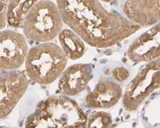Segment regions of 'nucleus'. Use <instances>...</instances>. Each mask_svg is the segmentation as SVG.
<instances>
[{"instance_id": "f257e3e1", "label": "nucleus", "mask_w": 160, "mask_h": 128, "mask_svg": "<svg viewBox=\"0 0 160 128\" xmlns=\"http://www.w3.org/2000/svg\"><path fill=\"white\" fill-rule=\"evenodd\" d=\"M66 24L84 42L96 48H109L131 36L141 26L108 13L98 0H57Z\"/></svg>"}, {"instance_id": "f03ea898", "label": "nucleus", "mask_w": 160, "mask_h": 128, "mask_svg": "<svg viewBox=\"0 0 160 128\" xmlns=\"http://www.w3.org/2000/svg\"><path fill=\"white\" fill-rule=\"evenodd\" d=\"M87 117L76 101L66 96L49 97L39 104L26 128H86Z\"/></svg>"}, {"instance_id": "7ed1b4c3", "label": "nucleus", "mask_w": 160, "mask_h": 128, "mask_svg": "<svg viewBox=\"0 0 160 128\" xmlns=\"http://www.w3.org/2000/svg\"><path fill=\"white\" fill-rule=\"evenodd\" d=\"M25 61L27 76L32 81L48 85L62 75L67 57L58 45L45 42L30 49Z\"/></svg>"}, {"instance_id": "20e7f679", "label": "nucleus", "mask_w": 160, "mask_h": 128, "mask_svg": "<svg viewBox=\"0 0 160 128\" xmlns=\"http://www.w3.org/2000/svg\"><path fill=\"white\" fill-rule=\"evenodd\" d=\"M62 26V16L56 6L49 1H41L28 11L22 28L26 39L45 43L55 39Z\"/></svg>"}, {"instance_id": "39448f33", "label": "nucleus", "mask_w": 160, "mask_h": 128, "mask_svg": "<svg viewBox=\"0 0 160 128\" xmlns=\"http://www.w3.org/2000/svg\"><path fill=\"white\" fill-rule=\"evenodd\" d=\"M159 59L145 65L127 85L123 95V107L136 111L149 95L159 88Z\"/></svg>"}, {"instance_id": "423d86ee", "label": "nucleus", "mask_w": 160, "mask_h": 128, "mask_svg": "<svg viewBox=\"0 0 160 128\" xmlns=\"http://www.w3.org/2000/svg\"><path fill=\"white\" fill-rule=\"evenodd\" d=\"M28 45L25 35L12 30H0V69L16 70L25 62Z\"/></svg>"}, {"instance_id": "0eeeda50", "label": "nucleus", "mask_w": 160, "mask_h": 128, "mask_svg": "<svg viewBox=\"0 0 160 128\" xmlns=\"http://www.w3.org/2000/svg\"><path fill=\"white\" fill-rule=\"evenodd\" d=\"M28 88V78L22 72L11 70L0 72V120L12 111Z\"/></svg>"}, {"instance_id": "6e6552de", "label": "nucleus", "mask_w": 160, "mask_h": 128, "mask_svg": "<svg viewBox=\"0 0 160 128\" xmlns=\"http://www.w3.org/2000/svg\"><path fill=\"white\" fill-rule=\"evenodd\" d=\"M159 24L141 35L128 50V57L135 64L150 62L159 58Z\"/></svg>"}, {"instance_id": "1a4fd4ad", "label": "nucleus", "mask_w": 160, "mask_h": 128, "mask_svg": "<svg viewBox=\"0 0 160 128\" xmlns=\"http://www.w3.org/2000/svg\"><path fill=\"white\" fill-rule=\"evenodd\" d=\"M92 76V69L87 64H77L63 72L58 83L61 93L66 96H74L84 91Z\"/></svg>"}, {"instance_id": "9d476101", "label": "nucleus", "mask_w": 160, "mask_h": 128, "mask_svg": "<svg viewBox=\"0 0 160 128\" xmlns=\"http://www.w3.org/2000/svg\"><path fill=\"white\" fill-rule=\"evenodd\" d=\"M122 95V88L118 84L101 79L93 91L87 96L85 104L92 109L110 108L118 102Z\"/></svg>"}, {"instance_id": "9b49d317", "label": "nucleus", "mask_w": 160, "mask_h": 128, "mask_svg": "<svg viewBox=\"0 0 160 128\" xmlns=\"http://www.w3.org/2000/svg\"><path fill=\"white\" fill-rule=\"evenodd\" d=\"M124 12L139 26H150L159 20V0H130L125 4Z\"/></svg>"}, {"instance_id": "f8f14e48", "label": "nucleus", "mask_w": 160, "mask_h": 128, "mask_svg": "<svg viewBox=\"0 0 160 128\" xmlns=\"http://www.w3.org/2000/svg\"><path fill=\"white\" fill-rule=\"evenodd\" d=\"M58 35L62 49L67 58L76 60L84 55L85 52L84 42L74 31L63 29Z\"/></svg>"}, {"instance_id": "ddd939ff", "label": "nucleus", "mask_w": 160, "mask_h": 128, "mask_svg": "<svg viewBox=\"0 0 160 128\" xmlns=\"http://www.w3.org/2000/svg\"><path fill=\"white\" fill-rule=\"evenodd\" d=\"M38 0H9L8 9V23L15 28L22 27L24 18Z\"/></svg>"}, {"instance_id": "4468645a", "label": "nucleus", "mask_w": 160, "mask_h": 128, "mask_svg": "<svg viewBox=\"0 0 160 128\" xmlns=\"http://www.w3.org/2000/svg\"><path fill=\"white\" fill-rule=\"evenodd\" d=\"M112 117L105 111H94L87 118L86 128H110L112 125Z\"/></svg>"}, {"instance_id": "2eb2a0df", "label": "nucleus", "mask_w": 160, "mask_h": 128, "mask_svg": "<svg viewBox=\"0 0 160 128\" xmlns=\"http://www.w3.org/2000/svg\"><path fill=\"white\" fill-rule=\"evenodd\" d=\"M9 0H0V30L5 27L8 22V9Z\"/></svg>"}, {"instance_id": "dca6fc26", "label": "nucleus", "mask_w": 160, "mask_h": 128, "mask_svg": "<svg viewBox=\"0 0 160 128\" xmlns=\"http://www.w3.org/2000/svg\"><path fill=\"white\" fill-rule=\"evenodd\" d=\"M112 77L118 81L123 82L128 79L129 77V72L124 67H117L112 71Z\"/></svg>"}]
</instances>
